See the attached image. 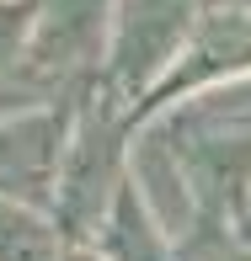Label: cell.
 I'll return each instance as SVG.
<instances>
[{
    "mask_svg": "<svg viewBox=\"0 0 251 261\" xmlns=\"http://www.w3.org/2000/svg\"><path fill=\"white\" fill-rule=\"evenodd\" d=\"M134 134H139V112L123 96H112L102 80L75 91V117H70V139L54 176V219L64 224L75 245L97 240L107 208L128 187Z\"/></svg>",
    "mask_w": 251,
    "mask_h": 261,
    "instance_id": "6da1fadb",
    "label": "cell"
},
{
    "mask_svg": "<svg viewBox=\"0 0 251 261\" xmlns=\"http://www.w3.org/2000/svg\"><path fill=\"white\" fill-rule=\"evenodd\" d=\"M203 11H209L203 0H118L102 86L112 96H123L134 112H145V101L161 91V80L182 59L187 38L198 32Z\"/></svg>",
    "mask_w": 251,
    "mask_h": 261,
    "instance_id": "7a4b0ae2",
    "label": "cell"
},
{
    "mask_svg": "<svg viewBox=\"0 0 251 261\" xmlns=\"http://www.w3.org/2000/svg\"><path fill=\"white\" fill-rule=\"evenodd\" d=\"M112 16H118V0H43L21 80L43 86L49 96H75L91 80H102Z\"/></svg>",
    "mask_w": 251,
    "mask_h": 261,
    "instance_id": "3957f363",
    "label": "cell"
},
{
    "mask_svg": "<svg viewBox=\"0 0 251 261\" xmlns=\"http://www.w3.org/2000/svg\"><path fill=\"white\" fill-rule=\"evenodd\" d=\"M251 75V11L235 0V6H209L198 16V32L187 38L182 59H176V69L161 80V91L145 101V112H139V123L155 112H166V107L198 96V91H214L224 86V80H241Z\"/></svg>",
    "mask_w": 251,
    "mask_h": 261,
    "instance_id": "277c9868",
    "label": "cell"
},
{
    "mask_svg": "<svg viewBox=\"0 0 251 261\" xmlns=\"http://www.w3.org/2000/svg\"><path fill=\"white\" fill-rule=\"evenodd\" d=\"M97 251L107 261H182V251H176V234L166 229L161 219H155V208L139 197L134 176H128V187L118 192V203L107 208L102 229H97Z\"/></svg>",
    "mask_w": 251,
    "mask_h": 261,
    "instance_id": "5b68a950",
    "label": "cell"
},
{
    "mask_svg": "<svg viewBox=\"0 0 251 261\" xmlns=\"http://www.w3.org/2000/svg\"><path fill=\"white\" fill-rule=\"evenodd\" d=\"M75 240L54 208L27 203V197H0V261H70Z\"/></svg>",
    "mask_w": 251,
    "mask_h": 261,
    "instance_id": "8992f818",
    "label": "cell"
},
{
    "mask_svg": "<svg viewBox=\"0 0 251 261\" xmlns=\"http://www.w3.org/2000/svg\"><path fill=\"white\" fill-rule=\"evenodd\" d=\"M43 0H0V80L21 75L32 54V32H38Z\"/></svg>",
    "mask_w": 251,
    "mask_h": 261,
    "instance_id": "52a82bcc",
    "label": "cell"
},
{
    "mask_svg": "<svg viewBox=\"0 0 251 261\" xmlns=\"http://www.w3.org/2000/svg\"><path fill=\"white\" fill-rule=\"evenodd\" d=\"M176 251H182V261H251V234L230 229V224H214V219H198L176 240Z\"/></svg>",
    "mask_w": 251,
    "mask_h": 261,
    "instance_id": "ba28073f",
    "label": "cell"
},
{
    "mask_svg": "<svg viewBox=\"0 0 251 261\" xmlns=\"http://www.w3.org/2000/svg\"><path fill=\"white\" fill-rule=\"evenodd\" d=\"M203 6H235V0H203Z\"/></svg>",
    "mask_w": 251,
    "mask_h": 261,
    "instance_id": "9c48e42d",
    "label": "cell"
},
{
    "mask_svg": "<svg viewBox=\"0 0 251 261\" xmlns=\"http://www.w3.org/2000/svg\"><path fill=\"white\" fill-rule=\"evenodd\" d=\"M241 6H246V11H251V0H241Z\"/></svg>",
    "mask_w": 251,
    "mask_h": 261,
    "instance_id": "30bf717a",
    "label": "cell"
}]
</instances>
